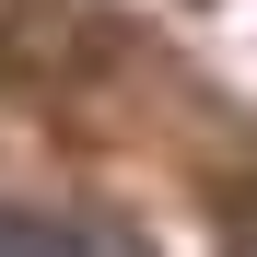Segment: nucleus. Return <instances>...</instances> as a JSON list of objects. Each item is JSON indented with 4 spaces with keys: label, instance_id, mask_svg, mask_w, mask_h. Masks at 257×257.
I'll return each instance as SVG.
<instances>
[{
    "label": "nucleus",
    "instance_id": "1",
    "mask_svg": "<svg viewBox=\"0 0 257 257\" xmlns=\"http://www.w3.org/2000/svg\"><path fill=\"white\" fill-rule=\"evenodd\" d=\"M0 257H141L117 222H82V210H24L0 199Z\"/></svg>",
    "mask_w": 257,
    "mask_h": 257
}]
</instances>
